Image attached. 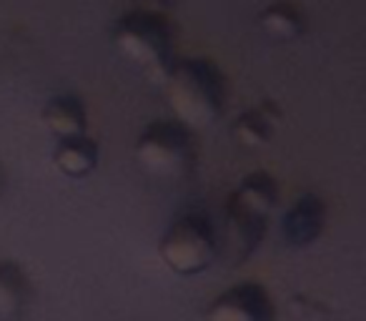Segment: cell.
Returning <instances> with one entry per match:
<instances>
[{"mask_svg": "<svg viewBox=\"0 0 366 321\" xmlns=\"http://www.w3.org/2000/svg\"><path fill=\"white\" fill-rule=\"evenodd\" d=\"M163 81L168 103L183 126L206 128L221 118L226 103V78L211 61H173Z\"/></svg>", "mask_w": 366, "mask_h": 321, "instance_id": "obj_1", "label": "cell"}, {"mask_svg": "<svg viewBox=\"0 0 366 321\" xmlns=\"http://www.w3.org/2000/svg\"><path fill=\"white\" fill-rule=\"evenodd\" d=\"M113 46L153 81H163L173 66V33L166 13L138 8L123 16L113 28Z\"/></svg>", "mask_w": 366, "mask_h": 321, "instance_id": "obj_2", "label": "cell"}, {"mask_svg": "<svg viewBox=\"0 0 366 321\" xmlns=\"http://www.w3.org/2000/svg\"><path fill=\"white\" fill-rule=\"evenodd\" d=\"M136 161L148 176L161 181H181L196 164L191 128L181 121H153L136 141Z\"/></svg>", "mask_w": 366, "mask_h": 321, "instance_id": "obj_3", "label": "cell"}, {"mask_svg": "<svg viewBox=\"0 0 366 321\" xmlns=\"http://www.w3.org/2000/svg\"><path fill=\"white\" fill-rule=\"evenodd\" d=\"M219 236L206 216L186 214L171 224L158 244L161 261L181 276H196L206 271L219 256Z\"/></svg>", "mask_w": 366, "mask_h": 321, "instance_id": "obj_4", "label": "cell"}, {"mask_svg": "<svg viewBox=\"0 0 366 321\" xmlns=\"http://www.w3.org/2000/svg\"><path fill=\"white\" fill-rule=\"evenodd\" d=\"M206 319L211 321H271L274 306L271 296L259 284H241L229 289L214 301Z\"/></svg>", "mask_w": 366, "mask_h": 321, "instance_id": "obj_5", "label": "cell"}, {"mask_svg": "<svg viewBox=\"0 0 366 321\" xmlns=\"http://www.w3.org/2000/svg\"><path fill=\"white\" fill-rule=\"evenodd\" d=\"M326 226V206L316 194H304L286 211L281 221V239L289 249H306L311 246Z\"/></svg>", "mask_w": 366, "mask_h": 321, "instance_id": "obj_6", "label": "cell"}, {"mask_svg": "<svg viewBox=\"0 0 366 321\" xmlns=\"http://www.w3.org/2000/svg\"><path fill=\"white\" fill-rule=\"evenodd\" d=\"M226 231H229V259L234 266H239L261 244L266 231V219L251 214V211H244L241 206L229 201V206H226Z\"/></svg>", "mask_w": 366, "mask_h": 321, "instance_id": "obj_7", "label": "cell"}, {"mask_svg": "<svg viewBox=\"0 0 366 321\" xmlns=\"http://www.w3.org/2000/svg\"><path fill=\"white\" fill-rule=\"evenodd\" d=\"M53 166L68 179H86L98 166V146L86 133L58 138L53 148Z\"/></svg>", "mask_w": 366, "mask_h": 321, "instance_id": "obj_8", "label": "cell"}, {"mask_svg": "<svg viewBox=\"0 0 366 321\" xmlns=\"http://www.w3.org/2000/svg\"><path fill=\"white\" fill-rule=\"evenodd\" d=\"M41 118L46 123V128L53 136H76V133H86L88 126V113L86 106L78 96L63 93V96H53L51 101H46L41 111Z\"/></svg>", "mask_w": 366, "mask_h": 321, "instance_id": "obj_9", "label": "cell"}, {"mask_svg": "<svg viewBox=\"0 0 366 321\" xmlns=\"http://www.w3.org/2000/svg\"><path fill=\"white\" fill-rule=\"evenodd\" d=\"M281 113L271 101H264L259 108L241 113L231 126V136L246 148H259L271 141L274 136V126L279 123Z\"/></svg>", "mask_w": 366, "mask_h": 321, "instance_id": "obj_10", "label": "cell"}, {"mask_svg": "<svg viewBox=\"0 0 366 321\" xmlns=\"http://www.w3.org/2000/svg\"><path fill=\"white\" fill-rule=\"evenodd\" d=\"M229 201L241 206L244 211L269 219L276 201H279V189H276V181L269 174H251L241 181V186L231 194Z\"/></svg>", "mask_w": 366, "mask_h": 321, "instance_id": "obj_11", "label": "cell"}, {"mask_svg": "<svg viewBox=\"0 0 366 321\" xmlns=\"http://www.w3.org/2000/svg\"><path fill=\"white\" fill-rule=\"evenodd\" d=\"M31 299L28 276L16 261H0V316L13 319L21 316Z\"/></svg>", "mask_w": 366, "mask_h": 321, "instance_id": "obj_12", "label": "cell"}, {"mask_svg": "<svg viewBox=\"0 0 366 321\" xmlns=\"http://www.w3.org/2000/svg\"><path fill=\"white\" fill-rule=\"evenodd\" d=\"M259 21H261V28H264L274 41H294V38L304 36V31H306V21H304V16H301V11L296 6H291V3H284V0H279V3L266 8L259 16Z\"/></svg>", "mask_w": 366, "mask_h": 321, "instance_id": "obj_13", "label": "cell"}, {"mask_svg": "<svg viewBox=\"0 0 366 321\" xmlns=\"http://www.w3.org/2000/svg\"><path fill=\"white\" fill-rule=\"evenodd\" d=\"M3 186H6V176H3V171H0V194H3Z\"/></svg>", "mask_w": 366, "mask_h": 321, "instance_id": "obj_14", "label": "cell"}]
</instances>
